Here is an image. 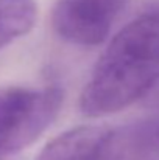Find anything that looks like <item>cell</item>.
<instances>
[{
    "label": "cell",
    "mask_w": 159,
    "mask_h": 160,
    "mask_svg": "<svg viewBox=\"0 0 159 160\" xmlns=\"http://www.w3.org/2000/svg\"><path fill=\"white\" fill-rule=\"evenodd\" d=\"M38 19L33 0H0V50L30 33Z\"/></svg>",
    "instance_id": "cell-6"
},
{
    "label": "cell",
    "mask_w": 159,
    "mask_h": 160,
    "mask_svg": "<svg viewBox=\"0 0 159 160\" xmlns=\"http://www.w3.org/2000/svg\"><path fill=\"white\" fill-rule=\"evenodd\" d=\"M105 128L81 126L52 140L36 160H92Z\"/></svg>",
    "instance_id": "cell-5"
},
{
    "label": "cell",
    "mask_w": 159,
    "mask_h": 160,
    "mask_svg": "<svg viewBox=\"0 0 159 160\" xmlns=\"http://www.w3.org/2000/svg\"><path fill=\"white\" fill-rule=\"evenodd\" d=\"M158 82L159 11H148L126 23L108 44L81 92V112L89 117L120 112Z\"/></svg>",
    "instance_id": "cell-1"
},
{
    "label": "cell",
    "mask_w": 159,
    "mask_h": 160,
    "mask_svg": "<svg viewBox=\"0 0 159 160\" xmlns=\"http://www.w3.org/2000/svg\"><path fill=\"white\" fill-rule=\"evenodd\" d=\"M62 104L58 87H8L0 90V160L33 145L52 124Z\"/></svg>",
    "instance_id": "cell-2"
},
{
    "label": "cell",
    "mask_w": 159,
    "mask_h": 160,
    "mask_svg": "<svg viewBox=\"0 0 159 160\" xmlns=\"http://www.w3.org/2000/svg\"><path fill=\"white\" fill-rule=\"evenodd\" d=\"M92 160H159L158 112L105 129Z\"/></svg>",
    "instance_id": "cell-4"
},
{
    "label": "cell",
    "mask_w": 159,
    "mask_h": 160,
    "mask_svg": "<svg viewBox=\"0 0 159 160\" xmlns=\"http://www.w3.org/2000/svg\"><path fill=\"white\" fill-rule=\"evenodd\" d=\"M158 106H159V100H158Z\"/></svg>",
    "instance_id": "cell-7"
},
{
    "label": "cell",
    "mask_w": 159,
    "mask_h": 160,
    "mask_svg": "<svg viewBox=\"0 0 159 160\" xmlns=\"http://www.w3.org/2000/svg\"><path fill=\"white\" fill-rule=\"evenodd\" d=\"M130 0H56L53 28L70 44L94 47L108 39Z\"/></svg>",
    "instance_id": "cell-3"
}]
</instances>
